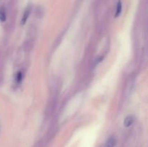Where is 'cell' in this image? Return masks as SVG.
I'll return each mask as SVG.
<instances>
[{
  "label": "cell",
  "instance_id": "6da1fadb",
  "mask_svg": "<svg viewBox=\"0 0 148 147\" xmlns=\"http://www.w3.org/2000/svg\"><path fill=\"white\" fill-rule=\"evenodd\" d=\"M116 144V140L114 137H110L106 142L105 145L103 147H114L115 146Z\"/></svg>",
  "mask_w": 148,
  "mask_h": 147
},
{
  "label": "cell",
  "instance_id": "7a4b0ae2",
  "mask_svg": "<svg viewBox=\"0 0 148 147\" xmlns=\"http://www.w3.org/2000/svg\"><path fill=\"white\" fill-rule=\"evenodd\" d=\"M134 117L132 115H128L127 118L124 119V125L125 127H130V125H132L133 122H134Z\"/></svg>",
  "mask_w": 148,
  "mask_h": 147
},
{
  "label": "cell",
  "instance_id": "3957f363",
  "mask_svg": "<svg viewBox=\"0 0 148 147\" xmlns=\"http://www.w3.org/2000/svg\"><path fill=\"white\" fill-rule=\"evenodd\" d=\"M30 9L28 7V8L26 9L25 11L24 12L23 18H22V20H21V24H25L26 22H27V19H28V17H29V15H30Z\"/></svg>",
  "mask_w": 148,
  "mask_h": 147
},
{
  "label": "cell",
  "instance_id": "277c9868",
  "mask_svg": "<svg viewBox=\"0 0 148 147\" xmlns=\"http://www.w3.org/2000/svg\"><path fill=\"white\" fill-rule=\"evenodd\" d=\"M121 10H122V4H121V0H119L118 3H117V7H116V11L115 17H118L121 14Z\"/></svg>",
  "mask_w": 148,
  "mask_h": 147
},
{
  "label": "cell",
  "instance_id": "5b68a950",
  "mask_svg": "<svg viewBox=\"0 0 148 147\" xmlns=\"http://www.w3.org/2000/svg\"><path fill=\"white\" fill-rule=\"evenodd\" d=\"M6 20V12L3 7L0 8V21L4 22Z\"/></svg>",
  "mask_w": 148,
  "mask_h": 147
},
{
  "label": "cell",
  "instance_id": "8992f818",
  "mask_svg": "<svg viewBox=\"0 0 148 147\" xmlns=\"http://www.w3.org/2000/svg\"><path fill=\"white\" fill-rule=\"evenodd\" d=\"M22 78H23V76H22V73L21 72H18V74H17V82H20V81L22 80Z\"/></svg>",
  "mask_w": 148,
  "mask_h": 147
}]
</instances>
